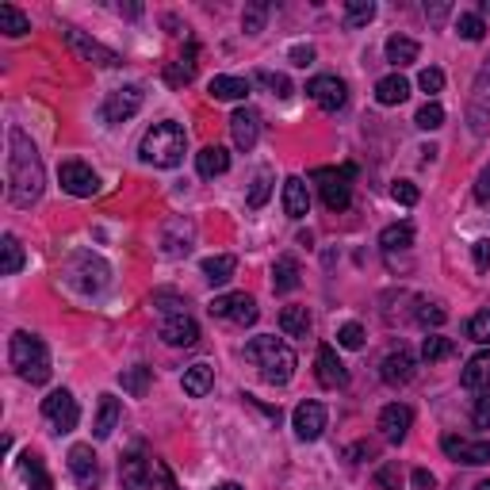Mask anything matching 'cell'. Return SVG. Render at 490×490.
<instances>
[{"mask_svg": "<svg viewBox=\"0 0 490 490\" xmlns=\"http://www.w3.org/2000/svg\"><path fill=\"white\" fill-rule=\"evenodd\" d=\"M376 479H380V486H383V490H402V475H398V468H395V464L380 468Z\"/></svg>", "mask_w": 490, "mask_h": 490, "instance_id": "cell-53", "label": "cell"}, {"mask_svg": "<svg viewBox=\"0 0 490 490\" xmlns=\"http://www.w3.org/2000/svg\"><path fill=\"white\" fill-rule=\"evenodd\" d=\"M57 180H62V188L69 196H81V199L100 192V177L92 172V165H84V162H66L57 169Z\"/></svg>", "mask_w": 490, "mask_h": 490, "instance_id": "cell-14", "label": "cell"}, {"mask_svg": "<svg viewBox=\"0 0 490 490\" xmlns=\"http://www.w3.org/2000/svg\"><path fill=\"white\" fill-rule=\"evenodd\" d=\"M468 123H471L475 138H483L490 131V57L483 62L479 74H475L471 100H468Z\"/></svg>", "mask_w": 490, "mask_h": 490, "instance_id": "cell-5", "label": "cell"}, {"mask_svg": "<svg viewBox=\"0 0 490 490\" xmlns=\"http://www.w3.org/2000/svg\"><path fill=\"white\" fill-rule=\"evenodd\" d=\"M414 425V410L407 407V402H391V407L380 410V433L391 441V444H402Z\"/></svg>", "mask_w": 490, "mask_h": 490, "instance_id": "cell-18", "label": "cell"}, {"mask_svg": "<svg viewBox=\"0 0 490 490\" xmlns=\"http://www.w3.org/2000/svg\"><path fill=\"white\" fill-rule=\"evenodd\" d=\"M196 169H199V177H223V172L230 169V153L223 146H204L196 153Z\"/></svg>", "mask_w": 490, "mask_h": 490, "instance_id": "cell-26", "label": "cell"}, {"mask_svg": "<svg viewBox=\"0 0 490 490\" xmlns=\"http://www.w3.org/2000/svg\"><path fill=\"white\" fill-rule=\"evenodd\" d=\"M468 337L479 341V345H490V307L479 311V314H475V319L468 322Z\"/></svg>", "mask_w": 490, "mask_h": 490, "instance_id": "cell-47", "label": "cell"}, {"mask_svg": "<svg viewBox=\"0 0 490 490\" xmlns=\"http://www.w3.org/2000/svg\"><path fill=\"white\" fill-rule=\"evenodd\" d=\"M441 449L444 456H452L456 464H468V468H479V464H490V441H471V437H441Z\"/></svg>", "mask_w": 490, "mask_h": 490, "instance_id": "cell-13", "label": "cell"}, {"mask_svg": "<svg viewBox=\"0 0 490 490\" xmlns=\"http://www.w3.org/2000/svg\"><path fill=\"white\" fill-rule=\"evenodd\" d=\"M42 417L54 425V433H74L77 422H81V407L69 391H50L42 398Z\"/></svg>", "mask_w": 490, "mask_h": 490, "instance_id": "cell-7", "label": "cell"}, {"mask_svg": "<svg viewBox=\"0 0 490 490\" xmlns=\"http://www.w3.org/2000/svg\"><path fill=\"white\" fill-rule=\"evenodd\" d=\"M234 268H238V257L219 253V257H207L204 261V276H207V284H226L234 276Z\"/></svg>", "mask_w": 490, "mask_h": 490, "instance_id": "cell-36", "label": "cell"}, {"mask_svg": "<svg viewBox=\"0 0 490 490\" xmlns=\"http://www.w3.org/2000/svg\"><path fill=\"white\" fill-rule=\"evenodd\" d=\"M475 490H490V479H483V483H479V486H475Z\"/></svg>", "mask_w": 490, "mask_h": 490, "instance_id": "cell-61", "label": "cell"}, {"mask_svg": "<svg viewBox=\"0 0 490 490\" xmlns=\"http://www.w3.org/2000/svg\"><path fill=\"white\" fill-rule=\"evenodd\" d=\"M349 177H353V169L349 165H345L341 172L337 169H319V172H314V180H322L319 184V188H322V204L329 207V211H345V207H349Z\"/></svg>", "mask_w": 490, "mask_h": 490, "instance_id": "cell-10", "label": "cell"}, {"mask_svg": "<svg viewBox=\"0 0 490 490\" xmlns=\"http://www.w3.org/2000/svg\"><path fill=\"white\" fill-rule=\"evenodd\" d=\"M307 96H311L322 111H341L345 100H349V84H345L337 74H319V77L307 84Z\"/></svg>", "mask_w": 490, "mask_h": 490, "instance_id": "cell-12", "label": "cell"}, {"mask_svg": "<svg viewBox=\"0 0 490 490\" xmlns=\"http://www.w3.org/2000/svg\"><path fill=\"white\" fill-rule=\"evenodd\" d=\"M292 425H295V437L299 441H319L322 437V429H326V407L322 402H299L295 414H292Z\"/></svg>", "mask_w": 490, "mask_h": 490, "instance_id": "cell-17", "label": "cell"}, {"mask_svg": "<svg viewBox=\"0 0 490 490\" xmlns=\"http://www.w3.org/2000/svg\"><path fill=\"white\" fill-rule=\"evenodd\" d=\"M387 62L391 66H414L417 62V42L414 39H407V35H391L387 39Z\"/></svg>", "mask_w": 490, "mask_h": 490, "instance_id": "cell-33", "label": "cell"}, {"mask_svg": "<svg viewBox=\"0 0 490 490\" xmlns=\"http://www.w3.org/2000/svg\"><path fill=\"white\" fill-rule=\"evenodd\" d=\"M471 257H475V268H490V241H475Z\"/></svg>", "mask_w": 490, "mask_h": 490, "instance_id": "cell-55", "label": "cell"}, {"mask_svg": "<svg viewBox=\"0 0 490 490\" xmlns=\"http://www.w3.org/2000/svg\"><path fill=\"white\" fill-rule=\"evenodd\" d=\"M475 199H479L483 207H490V165L479 172V180H475Z\"/></svg>", "mask_w": 490, "mask_h": 490, "instance_id": "cell-54", "label": "cell"}, {"mask_svg": "<svg viewBox=\"0 0 490 490\" xmlns=\"http://www.w3.org/2000/svg\"><path fill=\"white\" fill-rule=\"evenodd\" d=\"M314 368H319V383L329 387V391H337V387L349 383V368L341 364V356L334 345H319V356H314Z\"/></svg>", "mask_w": 490, "mask_h": 490, "instance_id": "cell-19", "label": "cell"}, {"mask_svg": "<svg viewBox=\"0 0 490 490\" xmlns=\"http://www.w3.org/2000/svg\"><path fill=\"white\" fill-rule=\"evenodd\" d=\"M459 380H464L468 391H490V353H475Z\"/></svg>", "mask_w": 490, "mask_h": 490, "instance_id": "cell-25", "label": "cell"}, {"mask_svg": "<svg viewBox=\"0 0 490 490\" xmlns=\"http://www.w3.org/2000/svg\"><path fill=\"white\" fill-rule=\"evenodd\" d=\"M414 372H417V360H414V353L407 349V345H398L395 353H387V356H383L380 376H383V383L402 387V383H410V380H414Z\"/></svg>", "mask_w": 490, "mask_h": 490, "instance_id": "cell-20", "label": "cell"}, {"mask_svg": "<svg viewBox=\"0 0 490 490\" xmlns=\"http://www.w3.org/2000/svg\"><path fill=\"white\" fill-rule=\"evenodd\" d=\"M142 108V89L138 84H127V89H115L108 92V100L100 104V119L104 123H127V119H135Z\"/></svg>", "mask_w": 490, "mask_h": 490, "instance_id": "cell-8", "label": "cell"}, {"mask_svg": "<svg viewBox=\"0 0 490 490\" xmlns=\"http://www.w3.org/2000/svg\"><path fill=\"white\" fill-rule=\"evenodd\" d=\"M62 39L69 42V50H74V54L81 57V62H92V66H108V69L123 66V57L115 54L111 47H104V42L89 39L84 31H77V27H62Z\"/></svg>", "mask_w": 490, "mask_h": 490, "instance_id": "cell-6", "label": "cell"}, {"mask_svg": "<svg viewBox=\"0 0 490 490\" xmlns=\"http://www.w3.org/2000/svg\"><path fill=\"white\" fill-rule=\"evenodd\" d=\"M417 84H422V89L429 92V96H437L441 89H444V74L437 66H429V69H422V77H417Z\"/></svg>", "mask_w": 490, "mask_h": 490, "instance_id": "cell-51", "label": "cell"}, {"mask_svg": "<svg viewBox=\"0 0 490 490\" xmlns=\"http://www.w3.org/2000/svg\"><path fill=\"white\" fill-rule=\"evenodd\" d=\"M422 131H437V127H444V108L437 104V100H429V104L417 111V119H414Z\"/></svg>", "mask_w": 490, "mask_h": 490, "instance_id": "cell-45", "label": "cell"}, {"mask_svg": "<svg viewBox=\"0 0 490 490\" xmlns=\"http://www.w3.org/2000/svg\"><path fill=\"white\" fill-rule=\"evenodd\" d=\"M449 8H452V4H449V0H437V4H425V16H429V20H433V23H441L444 16H449Z\"/></svg>", "mask_w": 490, "mask_h": 490, "instance_id": "cell-57", "label": "cell"}, {"mask_svg": "<svg viewBox=\"0 0 490 490\" xmlns=\"http://www.w3.org/2000/svg\"><path fill=\"white\" fill-rule=\"evenodd\" d=\"M245 356L261 368L265 383L284 387V383H292V376H295V353L287 349L280 337H253L249 345H245Z\"/></svg>", "mask_w": 490, "mask_h": 490, "instance_id": "cell-3", "label": "cell"}, {"mask_svg": "<svg viewBox=\"0 0 490 490\" xmlns=\"http://www.w3.org/2000/svg\"><path fill=\"white\" fill-rule=\"evenodd\" d=\"M0 249H4V265H0V272H4V276H16V272L23 268V245H20V238L16 234H4Z\"/></svg>", "mask_w": 490, "mask_h": 490, "instance_id": "cell-39", "label": "cell"}, {"mask_svg": "<svg viewBox=\"0 0 490 490\" xmlns=\"http://www.w3.org/2000/svg\"><path fill=\"white\" fill-rule=\"evenodd\" d=\"M108 276H111V268L100 261L96 253H77V257H74V284L81 287L84 295L104 292V287H108Z\"/></svg>", "mask_w": 490, "mask_h": 490, "instance_id": "cell-9", "label": "cell"}, {"mask_svg": "<svg viewBox=\"0 0 490 490\" xmlns=\"http://www.w3.org/2000/svg\"><path fill=\"white\" fill-rule=\"evenodd\" d=\"M20 475L27 479V486H31V490H54L50 475H47V468H42V459L35 452H23L20 456Z\"/></svg>", "mask_w": 490, "mask_h": 490, "instance_id": "cell-31", "label": "cell"}, {"mask_svg": "<svg viewBox=\"0 0 490 490\" xmlns=\"http://www.w3.org/2000/svg\"><path fill=\"white\" fill-rule=\"evenodd\" d=\"M211 490H245V486H238V483H219V486H211Z\"/></svg>", "mask_w": 490, "mask_h": 490, "instance_id": "cell-60", "label": "cell"}, {"mask_svg": "<svg viewBox=\"0 0 490 490\" xmlns=\"http://www.w3.org/2000/svg\"><path fill=\"white\" fill-rule=\"evenodd\" d=\"M153 307H157V311H165L169 319H172V314H188V311H184L188 302L177 299V295H169V292H153Z\"/></svg>", "mask_w": 490, "mask_h": 490, "instance_id": "cell-50", "label": "cell"}, {"mask_svg": "<svg viewBox=\"0 0 490 490\" xmlns=\"http://www.w3.org/2000/svg\"><path fill=\"white\" fill-rule=\"evenodd\" d=\"M456 35L459 39H468V42H479L486 35V23L483 16H471V12H459V20H456Z\"/></svg>", "mask_w": 490, "mask_h": 490, "instance_id": "cell-41", "label": "cell"}, {"mask_svg": "<svg viewBox=\"0 0 490 490\" xmlns=\"http://www.w3.org/2000/svg\"><path fill=\"white\" fill-rule=\"evenodd\" d=\"M391 199H395V204H402V207H414L417 204V188H414L410 180H398L395 188H391Z\"/></svg>", "mask_w": 490, "mask_h": 490, "instance_id": "cell-52", "label": "cell"}, {"mask_svg": "<svg viewBox=\"0 0 490 490\" xmlns=\"http://www.w3.org/2000/svg\"><path fill=\"white\" fill-rule=\"evenodd\" d=\"M265 20H268V4H249V8H245V16H241L245 35H261L265 31Z\"/></svg>", "mask_w": 490, "mask_h": 490, "instance_id": "cell-44", "label": "cell"}, {"mask_svg": "<svg viewBox=\"0 0 490 490\" xmlns=\"http://www.w3.org/2000/svg\"><path fill=\"white\" fill-rule=\"evenodd\" d=\"M119 417H123L119 398H111V395H100V410H96V425H92L96 441H108V437L115 433V425H119Z\"/></svg>", "mask_w": 490, "mask_h": 490, "instance_id": "cell-24", "label": "cell"}, {"mask_svg": "<svg viewBox=\"0 0 490 490\" xmlns=\"http://www.w3.org/2000/svg\"><path fill=\"white\" fill-rule=\"evenodd\" d=\"M8 356H12V368L20 372V380L35 383V387H42L50 380V353H47V341H42V337L20 329V334H12Z\"/></svg>", "mask_w": 490, "mask_h": 490, "instance_id": "cell-4", "label": "cell"}, {"mask_svg": "<svg viewBox=\"0 0 490 490\" xmlns=\"http://www.w3.org/2000/svg\"><path fill=\"white\" fill-rule=\"evenodd\" d=\"M230 135H234V146L238 150H253L257 138H261V111L238 108L234 115H230Z\"/></svg>", "mask_w": 490, "mask_h": 490, "instance_id": "cell-21", "label": "cell"}, {"mask_svg": "<svg viewBox=\"0 0 490 490\" xmlns=\"http://www.w3.org/2000/svg\"><path fill=\"white\" fill-rule=\"evenodd\" d=\"M268 196H272V172H257V180H253L249 196H245V204H249V207L257 211V207H265V204H268Z\"/></svg>", "mask_w": 490, "mask_h": 490, "instance_id": "cell-43", "label": "cell"}, {"mask_svg": "<svg viewBox=\"0 0 490 490\" xmlns=\"http://www.w3.org/2000/svg\"><path fill=\"white\" fill-rule=\"evenodd\" d=\"M162 341L165 345H177V349H188V345L199 341V326L192 314H172V319L162 322Z\"/></svg>", "mask_w": 490, "mask_h": 490, "instance_id": "cell-22", "label": "cell"}, {"mask_svg": "<svg viewBox=\"0 0 490 490\" xmlns=\"http://www.w3.org/2000/svg\"><path fill=\"white\" fill-rule=\"evenodd\" d=\"M69 475H74L77 486H84V490L100 486V459L92 452V444H74V449H69Z\"/></svg>", "mask_w": 490, "mask_h": 490, "instance_id": "cell-16", "label": "cell"}, {"mask_svg": "<svg viewBox=\"0 0 490 490\" xmlns=\"http://www.w3.org/2000/svg\"><path fill=\"white\" fill-rule=\"evenodd\" d=\"M292 66H311L314 62V47H292Z\"/></svg>", "mask_w": 490, "mask_h": 490, "instance_id": "cell-56", "label": "cell"}, {"mask_svg": "<svg viewBox=\"0 0 490 490\" xmlns=\"http://www.w3.org/2000/svg\"><path fill=\"white\" fill-rule=\"evenodd\" d=\"M337 345H341V349H360V345H364V326H360V322H345L337 329Z\"/></svg>", "mask_w": 490, "mask_h": 490, "instance_id": "cell-48", "label": "cell"}, {"mask_svg": "<svg viewBox=\"0 0 490 490\" xmlns=\"http://www.w3.org/2000/svg\"><path fill=\"white\" fill-rule=\"evenodd\" d=\"M184 150H188V135H184V127L172 123V119L153 123L146 131V138H142V146H138L142 162L153 165V169H177L184 162Z\"/></svg>", "mask_w": 490, "mask_h": 490, "instance_id": "cell-2", "label": "cell"}, {"mask_svg": "<svg viewBox=\"0 0 490 490\" xmlns=\"http://www.w3.org/2000/svg\"><path fill=\"white\" fill-rule=\"evenodd\" d=\"M150 376H153V368H146V364H135V368H127V372H123L119 383H123V391H127V395L142 398V395L150 391Z\"/></svg>", "mask_w": 490, "mask_h": 490, "instance_id": "cell-37", "label": "cell"}, {"mask_svg": "<svg viewBox=\"0 0 490 490\" xmlns=\"http://www.w3.org/2000/svg\"><path fill=\"white\" fill-rule=\"evenodd\" d=\"M42 184H47V169H42L35 142L20 127H12L8 131V199L16 207H31L42 196Z\"/></svg>", "mask_w": 490, "mask_h": 490, "instance_id": "cell-1", "label": "cell"}, {"mask_svg": "<svg viewBox=\"0 0 490 490\" xmlns=\"http://www.w3.org/2000/svg\"><path fill=\"white\" fill-rule=\"evenodd\" d=\"M211 314L214 319H226V322H238V326H253L257 322V299L245 295V292L219 295L211 302Z\"/></svg>", "mask_w": 490, "mask_h": 490, "instance_id": "cell-11", "label": "cell"}, {"mask_svg": "<svg viewBox=\"0 0 490 490\" xmlns=\"http://www.w3.org/2000/svg\"><path fill=\"white\" fill-rule=\"evenodd\" d=\"M376 20V4L372 0H349L345 4V27H368Z\"/></svg>", "mask_w": 490, "mask_h": 490, "instance_id": "cell-40", "label": "cell"}, {"mask_svg": "<svg viewBox=\"0 0 490 490\" xmlns=\"http://www.w3.org/2000/svg\"><path fill=\"white\" fill-rule=\"evenodd\" d=\"M207 92L214 100H245V96H249V81H245V77H211Z\"/></svg>", "mask_w": 490, "mask_h": 490, "instance_id": "cell-32", "label": "cell"}, {"mask_svg": "<svg viewBox=\"0 0 490 490\" xmlns=\"http://www.w3.org/2000/svg\"><path fill=\"white\" fill-rule=\"evenodd\" d=\"M311 326H314V319H311L307 307H284L280 311V329L287 337H307Z\"/></svg>", "mask_w": 490, "mask_h": 490, "instance_id": "cell-30", "label": "cell"}, {"mask_svg": "<svg viewBox=\"0 0 490 490\" xmlns=\"http://www.w3.org/2000/svg\"><path fill=\"white\" fill-rule=\"evenodd\" d=\"M444 319H449V311H444L441 302H422V307H417V322L422 326H444Z\"/></svg>", "mask_w": 490, "mask_h": 490, "instance_id": "cell-49", "label": "cell"}, {"mask_svg": "<svg viewBox=\"0 0 490 490\" xmlns=\"http://www.w3.org/2000/svg\"><path fill=\"white\" fill-rule=\"evenodd\" d=\"M0 31H4L8 39H23L27 31H31V20H27L16 4H0Z\"/></svg>", "mask_w": 490, "mask_h": 490, "instance_id": "cell-34", "label": "cell"}, {"mask_svg": "<svg viewBox=\"0 0 490 490\" xmlns=\"http://www.w3.org/2000/svg\"><path fill=\"white\" fill-rule=\"evenodd\" d=\"M452 353H456V345H452L449 337H437V334H433V337L422 341V356L429 360V364H437V360H449Z\"/></svg>", "mask_w": 490, "mask_h": 490, "instance_id": "cell-42", "label": "cell"}, {"mask_svg": "<svg viewBox=\"0 0 490 490\" xmlns=\"http://www.w3.org/2000/svg\"><path fill=\"white\" fill-rule=\"evenodd\" d=\"M284 211H287V219H307L311 214V192L302 184V177L284 180Z\"/></svg>", "mask_w": 490, "mask_h": 490, "instance_id": "cell-23", "label": "cell"}, {"mask_svg": "<svg viewBox=\"0 0 490 490\" xmlns=\"http://www.w3.org/2000/svg\"><path fill=\"white\" fill-rule=\"evenodd\" d=\"M272 287H276L280 295H287V292H295L299 287V261L295 257H276V265H272Z\"/></svg>", "mask_w": 490, "mask_h": 490, "instance_id": "cell-28", "label": "cell"}, {"mask_svg": "<svg viewBox=\"0 0 490 490\" xmlns=\"http://www.w3.org/2000/svg\"><path fill=\"white\" fill-rule=\"evenodd\" d=\"M257 81H261L265 84V89L272 92V96H292V81H287L284 74H272V69H261V74H257Z\"/></svg>", "mask_w": 490, "mask_h": 490, "instance_id": "cell-46", "label": "cell"}, {"mask_svg": "<svg viewBox=\"0 0 490 490\" xmlns=\"http://www.w3.org/2000/svg\"><path fill=\"white\" fill-rule=\"evenodd\" d=\"M475 422H479V425H490V398H479V402H475Z\"/></svg>", "mask_w": 490, "mask_h": 490, "instance_id": "cell-59", "label": "cell"}, {"mask_svg": "<svg viewBox=\"0 0 490 490\" xmlns=\"http://www.w3.org/2000/svg\"><path fill=\"white\" fill-rule=\"evenodd\" d=\"M433 486H437V479H433V475H429L425 468L414 471V490H433Z\"/></svg>", "mask_w": 490, "mask_h": 490, "instance_id": "cell-58", "label": "cell"}, {"mask_svg": "<svg viewBox=\"0 0 490 490\" xmlns=\"http://www.w3.org/2000/svg\"><path fill=\"white\" fill-rule=\"evenodd\" d=\"M150 479H153V464L146 459V452L135 449L119 459V486L123 490H150Z\"/></svg>", "mask_w": 490, "mask_h": 490, "instance_id": "cell-15", "label": "cell"}, {"mask_svg": "<svg viewBox=\"0 0 490 490\" xmlns=\"http://www.w3.org/2000/svg\"><path fill=\"white\" fill-rule=\"evenodd\" d=\"M407 96H410V81L402 77V74H391V77L376 81V100H380L383 108H395V104H402Z\"/></svg>", "mask_w": 490, "mask_h": 490, "instance_id": "cell-27", "label": "cell"}, {"mask_svg": "<svg viewBox=\"0 0 490 490\" xmlns=\"http://www.w3.org/2000/svg\"><path fill=\"white\" fill-rule=\"evenodd\" d=\"M211 387H214V368L211 364H192L188 372H184V395L188 398H204Z\"/></svg>", "mask_w": 490, "mask_h": 490, "instance_id": "cell-29", "label": "cell"}, {"mask_svg": "<svg viewBox=\"0 0 490 490\" xmlns=\"http://www.w3.org/2000/svg\"><path fill=\"white\" fill-rule=\"evenodd\" d=\"M196 42H192V47H188V54H184L180 57V62H172L169 69H165V81L172 84V89H180V84H188L192 77H196Z\"/></svg>", "mask_w": 490, "mask_h": 490, "instance_id": "cell-35", "label": "cell"}, {"mask_svg": "<svg viewBox=\"0 0 490 490\" xmlns=\"http://www.w3.org/2000/svg\"><path fill=\"white\" fill-rule=\"evenodd\" d=\"M380 245L387 253H395V249H410L414 245V226L410 223H395V226H387L383 234H380Z\"/></svg>", "mask_w": 490, "mask_h": 490, "instance_id": "cell-38", "label": "cell"}]
</instances>
